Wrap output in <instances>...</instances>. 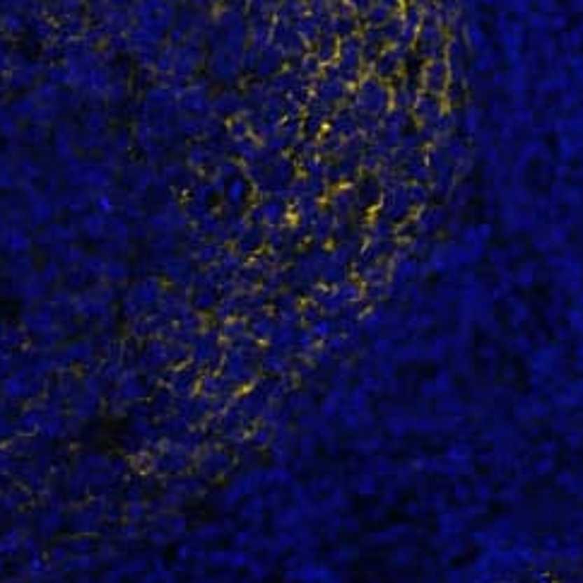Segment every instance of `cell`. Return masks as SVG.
I'll list each match as a JSON object with an SVG mask.
<instances>
[{
    "instance_id": "15",
    "label": "cell",
    "mask_w": 583,
    "mask_h": 583,
    "mask_svg": "<svg viewBox=\"0 0 583 583\" xmlns=\"http://www.w3.org/2000/svg\"><path fill=\"white\" fill-rule=\"evenodd\" d=\"M85 225H87V232L90 234H99L101 232V217H87Z\"/></svg>"
},
{
    "instance_id": "17",
    "label": "cell",
    "mask_w": 583,
    "mask_h": 583,
    "mask_svg": "<svg viewBox=\"0 0 583 583\" xmlns=\"http://www.w3.org/2000/svg\"><path fill=\"white\" fill-rule=\"evenodd\" d=\"M282 3H304V0H280V5Z\"/></svg>"
},
{
    "instance_id": "9",
    "label": "cell",
    "mask_w": 583,
    "mask_h": 583,
    "mask_svg": "<svg viewBox=\"0 0 583 583\" xmlns=\"http://www.w3.org/2000/svg\"><path fill=\"white\" fill-rule=\"evenodd\" d=\"M212 111H215V116L227 118V121L241 116V113L246 111V104H244V94H239L237 90H225L220 97H215V99H212Z\"/></svg>"
},
{
    "instance_id": "14",
    "label": "cell",
    "mask_w": 583,
    "mask_h": 583,
    "mask_svg": "<svg viewBox=\"0 0 583 583\" xmlns=\"http://www.w3.org/2000/svg\"><path fill=\"white\" fill-rule=\"evenodd\" d=\"M3 24H5V29H8L10 34H15V31H20V29H22V20H20L15 13L3 15Z\"/></svg>"
},
{
    "instance_id": "8",
    "label": "cell",
    "mask_w": 583,
    "mask_h": 583,
    "mask_svg": "<svg viewBox=\"0 0 583 583\" xmlns=\"http://www.w3.org/2000/svg\"><path fill=\"white\" fill-rule=\"evenodd\" d=\"M287 65V58L285 53L280 51V48H275L272 43H268L265 48H260V56H258V63H255L253 73L255 78L260 80H272L277 73H282Z\"/></svg>"
},
{
    "instance_id": "7",
    "label": "cell",
    "mask_w": 583,
    "mask_h": 583,
    "mask_svg": "<svg viewBox=\"0 0 583 583\" xmlns=\"http://www.w3.org/2000/svg\"><path fill=\"white\" fill-rule=\"evenodd\" d=\"M362 29H364L362 17H359L357 13H352L345 3L337 5V8L333 10V17H330V31H333L340 41L350 39V36H359L362 34Z\"/></svg>"
},
{
    "instance_id": "2",
    "label": "cell",
    "mask_w": 583,
    "mask_h": 583,
    "mask_svg": "<svg viewBox=\"0 0 583 583\" xmlns=\"http://www.w3.org/2000/svg\"><path fill=\"white\" fill-rule=\"evenodd\" d=\"M449 41L451 39H449V34H446V27H444V20H441V15H439V8H434L432 13L424 15V22H422V27L417 29L412 51H415L424 63L437 61V58H446Z\"/></svg>"
},
{
    "instance_id": "11",
    "label": "cell",
    "mask_w": 583,
    "mask_h": 583,
    "mask_svg": "<svg viewBox=\"0 0 583 583\" xmlns=\"http://www.w3.org/2000/svg\"><path fill=\"white\" fill-rule=\"evenodd\" d=\"M337 48H340V39H337V36L330 29H323L318 39H316V43L311 46V56L325 68V65H333L335 63Z\"/></svg>"
},
{
    "instance_id": "12",
    "label": "cell",
    "mask_w": 583,
    "mask_h": 583,
    "mask_svg": "<svg viewBox=\"0 0 583 583\" xmlns=\"http://www.w3.org/2000/svg\"><path fill=\"white\" fill-rule=\"evenodd\" d=\"M398 13H393L391 8H386V5H381L379 0L372 5V8L367 10V13L362 15V24L364 27H384L388 20H393Z\"/></svg>"
},
{
    "instance_id": "13",
    "label": "cell",
    "mask_w": 583,
    "mask_h": 583,
    "mask_svg": "<svg viewBox=\"0 0 583 583\" xmlns=\"http://www.w3.org/2000/svg\"><path fill=\"white\" fill-rule=\"evenodd\" d=\"M374 3H376V0H345V5H347V8H350L352 13H357L359 17H362V15L367 13V10L372 8Z\"/></svg>"
},
{
    "instance_id": "4",
    "label": "cell",
    "mask_w": 583,
    "mask_h": 583,
    "mask_svg": "<svg viewBox=\"0 0 583 583\" xmlns=\"http://www.w3.org/2000/svg\"><path fill=\"white\" fill-rule=\"evenodd\" d=\"M410 51H400L398 46H388L384 53H379V58L369 65L372 75L379 78L386 85H395L402 78V68H405V58Z\"/></svg>"
},
{
    "instance_id": "10",
    "label": "cell",
    "mask_w": 583,
    "mask_h": 583,
    "mask_svg": "<svg viewBox=\"0 0 583 583\" xmlns=\"http://www.w3.org/2000/svg\"><path fill=\"white\" fill-rule=\"evenodd\" d=\"M251 193H253V183H251L248 176H244V174H239V176H234L227 181L225 190H222V195H225L227 205L234 210L244 208V205L248 203Z\"/></svg>"
},
{
    "instance_id": "3",
    "label": "cell",
    "mask_w": 583,
    "mask_h": 583,
    "mask_svg": "<svg viewBox=\"0 0 583 583\" xmlns=\"http://www.w3.org/2000/svg\"><path fill=\"white\" fill-rule=\"evenodd\" d=\"M314 99H318L321 104L330 106V108H337L342 104V101L350 99V90L352 87L347 83H342L340 78L333 73V70L325 65L323 73L318 75V78L314 80Z\"/></svg>"
},
{
    "instance_id": "6",
    "label": "cell",
    "mask_w": 583,
    "mask_h": 583,
    "mask_svg": "<svg viewBox=\"0 0 583 583\" xmlns=\"http://www.w3.org/2000/svg\"><path fill=\"white\" fill-rule=\"evenodd\" d=\"M454 80V73H451V65L446 58H437V61H427L422 70V92H432V94H441L444 97L449 92V85Z\"/></svg>"
},
{
    "instance_id": "5",
    "label": "cell",
    "mask_w": 583,
    "mask_h": 583,
    "mask_svg": "<svg viewBox=\"0 0 583 583\" xmlns=\"http://www.w3.org/2000/svg\"><path fill=\"white\" fill-rule=\"evenodd\" d=\"M352 188H354V198H357L359 210L379 208L381 200H384V193H386L384 178H381L379 174H372V171L359 174V178L352 183Z\"/></svg>"
},
{
    "instance_id": "1",
    "label": "cell",
    "mask_w": 583,
    "mask_h": 583,
    "mask_svg": "<svg viewBox=\"0 0 583 583\" xmlns=\"http://www.w3.org/2000/svg\"><path fill=\"white\" fill-rule=\"evenodd\" d=\"M393 108V90L391 85L381 83L379 78H374L372 73L364 75L357 85H354V97H352V111L359 116H372L376 121L386 116Z\"/></svg>"
},
{
    "instance_id": "16",
    "label": "cell",
    "mask_w": 583,
    "mask_h": 583,
    "mask_svg": "<svg viewBox=\"0 0 583 583\" xmlns=\"http://www.w3.org/2000/svg\"><path fill=\"white\" fill-rule=\"evenodd\" d=\"M97 203H99L101 212H111V210H113V200H111V198H106V195H101V198L97 200Z\"/></svg>"
}]
</instances>
